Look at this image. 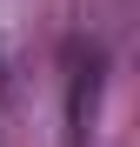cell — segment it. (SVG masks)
<instances>
[{"instance_id": "2", "label": "cell", "mask_w": 140, "mask_h": 147, "mask_svg": "<svg viewBox=\"0 0 140 147\" xmlns=\"http://www.w3.org/2000/svg\"><path fill=\"white\" fill-rule=\"evenodd\" d=\"M0 94H7V54H0Z\"/></svg>"}, {"instance_id": "1", "label": "cell", "mask_w": 140, "mask_h": 147, "mask_svg": "<svg viewBox=\"0 0 140 147\" xmlns=\"http://www.w3.org/2000/svg\"><path fill=\"white\" fill-rule=\"evenodd\" d=\"M100 47L74 54V74H67V120H74V140L93 134V114H100Z\"/></svg>"}]
</instances>
